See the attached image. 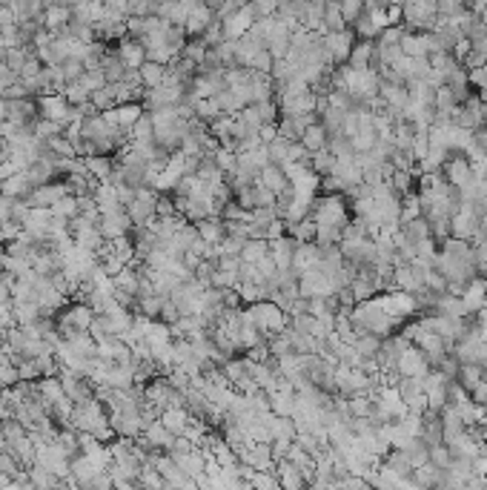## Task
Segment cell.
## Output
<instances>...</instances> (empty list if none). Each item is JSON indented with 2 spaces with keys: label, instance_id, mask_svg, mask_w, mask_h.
<instances>
[{
  "label": "cell",
  "instance_id": "obj_7",
  "mask_svg": "<svg viewBox=\"0 0 487 490\" xmlns=\"http://www.w3.org/2000/svg\"><path fill=\"white\" fill-rule=\"evenodd\" d=\"M72 192V186H69L63 178L60 181H49V184H38V186H32V192L23 198L29 206H52V204H57L63 195H69Z\"/></svg>",
  "mask_w": 487,
  "mask_h": 490
},
{
  "label": "cell",
  "instance_id": "obj_11",
  "mask_svg": "<svg viewBox=\"0 0 487 490\" xmlns=\"http://www.w3.org/2000/svg\"><path fill=\"white\" fill-rule=\"evenodd\" d=\"M442 172H444V178H447L453 186H464V184H470V181H473V172H470V158H467L464 152H450V158L444 161Z\"/></svg>",
  "mask_w": 487,
  "mask_h": 490
},
{
  "label": "cell",
  "instance_id": "obj_21",
  "mask_svg": "<svg viewBox=\"0 0 487 490\" xmlns=\"http://www.w3.org/2000/svg\"><path fill=\"white\" fill-rule=\"evenodd\" d=\"M132 144H155V121L152 112H144L132 123Z\"/></svg>",
  "mask_w": 487,
  "mask_h": 490
},
{
  "label": "cell",
  "instance_id": "obj_54",
  "mask_svg": "<svg viewBox=\"0 0 487 490\" xmlns=\"http://www.w3.org/2000/svg\"><path fill=\"white\" fill-rule=\"evenodd\" d=\"M467 399H470V393H467L456 379H450V382H447V404L459 407V404H464Z\"/></svg>",
  "mask_w": 487,
  "mask_h": 490
},
{
  "label": "cell",
  "instance_id": "obj_28",
  "mask_svg": "<svg viewBox=\"0 0 487 490\" xmlns=\"http://www.w3.org/2000/svg\"><path fill=\"white\" fill-rule=\"evenodd\" d=\"M84 161H86V169H89L92 178L109 181V172H112V164H115L112 155H89V158H84Z\"/></svg>",
  "mask_w": 487,
  "mask_h": 490
},
{
  "label": "cell",
  "instance_id": "obj_23",
  "mask_svg": "<svg viewBox=\"0 0 487 490\" xmlns=\"http://www.w3.org/2000/svg\"><path fill=\"white\" fill-rule=\"evenodd\" d=\"M138 72H141L144 87L152 89V87H161V84H164V78H167V72H169V66H164V63H158V60H144Z\"/></svg>",
  "mask_w": 487,
  "mask_h": 490
},
{
  "label": "cell",
  "instance_id": "obj_15",
  "mask_svg": "<svg viewBox=\"0 0 487 490\" xmlns=\"http://www.w3.org/2000/svg\"><path fill=\"white\" fill-rule=\"evenodd\" d=\"M258 184H261V186H267V189H269V192H275V195L293 186V184H290V178H287V172H284V167H281V164H272V161H269V164H267V167L258 172Z\"/></svg>",
  "mask_w": 487,
  "mask_h": 490
},
{
  "label": "cell",
  "instance_id": "obj_16",
  "mask_svg": "<svg viewBox=\"0 0 487 490\" xmlns=\"http://www.w3.org/2000/svg\"><path fill=\"white\" fill-rule=\"evenodd\" d=\"M321 261V247L315 241H304V244H296V252H293V269L301 275L304 269H313L318 267Z\"/></svg>",
  "mask_w": 487,
  "mask_h": 490
},
{
  "label": "cell",
  "instance_id": "obj_27",
  "mask_svg": "<svg viewBox=\"0 0 487 490\" xmlns=\"http://www.w3.org/2000/svg\"><path fill=\"white\" fill-rule=\"evenodd\" d=\"M456 382L470 393L476 384H481L484 382V367L481 364H476V362H470V364H461L459 367V373H456Z\"/></svg>",
  "mask_w": 487,
  "mask_h": 490
},
{
  "label": "cell",
  "instance_id": "obj_10",
  "mask_svg": "<svg viewBox=\"0 0 487 490\" xmlns=\"http://www.w3.org/2000/svg\"><path fill=\"white\" fill-rule=\"evenodd\" d=\"M213 21H215V9H213V6H206L203 0H198V4H192L189 12H186L184 29H186L189 38H198V35H203V29L210 26Z\"/></svg>",
  "mask_w": 487,
  "mask_h": 490
},
{
  "label": "cell",
  "instance_id": "obj_25",
  "mask_svg": "<svg viewBox=\"0 0 487 490\" xmlns=\"http://www.w3.org/2000/svg\"><path fill=\"white\" fill-rule=\"evenodd\" d=\"M327 141H330V135H327V129L321 126V121L310 123V126L304 129V135H301V144L310 150V155H313V152H318V150H324V147H327Z\"/></svg>",
  "mask_w": 487,
  "mask_h": 490
},
{
  "label": "cell",
  "instance_id": "obj_58",
  "mask_svg": "<svg viewBox=\"0 0 487 490\" xmlns=\"http://www.w3.org/2000/svg\"><path fill=\"white\" fill-rule=\"evenodd\" d=\"M40 69H43V63H40L38 57H29V60L23 63V69H21V78H35Z\"/></svg>",
  "mask_w": 487,
  "mask_h": 490
},
{
  "label": "cell",
  "instance_id": "obj_39",
  "mask_svg": "<svg viewBox=\"0 0 487 490\" xmlns=\"http://www.w3.org/2000/svg\"><path fill=\"white\" fill-rule=\"evenodd\" d=\"M252 106H255L261 123H278V118H281V109H278V101H275V98L258 101V104H252Z\"/></svg>",
  "mask_w": 487,
  "mask_h": 490
},
{
  "label": "cell",
  "instance_id": "obj_56",
  "mask_svg": "<svg viewBox=\"0 0 487 490\" xmlns=\"http://www.w3.org/2000/svg\"><path fill=\"white\" fill-rule=\"evenodd\" d=\"M281 235H287V221L284 218H272L267 224V241H275V238H281Z\"/></svg>",
  "mask_w": 487,
  "mask_h": 490
},
{
  "label": "cell",
  "instance_id": "obj_47",
  "mask_svg": "<svg viewBox=\"0 0 487 490\" xmlns=\"http://www.w3.org/2000/svg\"><path fill=\"white\" fill-rule=\"evenodd\" d=\"M29 60V55H26V46H12V49H6V66L12 69V72H18L21 75V69H23V63Z\"/></svg>",
  "mask_w": 487,
  "mask_h": 490
},
{
  "label": "cell",
  "instance_id": "obj_41",
  "mask_svg": "<svg viewBox=\"0 0 487 490\" xmlns=\"http://www.w3.org/2000/svg\"><path fill=\"white\" fill-rule=\"evenodd\" d=\"M341 227H327V224H315V244L318 247H330L341 241Z\"/></svg>",
  "mask_w": 487,
  "mask_h": 490
},
{
  "label": "cell",
  "instance_id": "obj_37",
  "mask_svg": "<svg viewBox=\"0 0 487 490\" xmlns=\"http://www.w3.org/2000/svg\"><path fill=\"white\" fill-rule=\"evenodd\" d=\"M310 167H313L318 175H327V172H332V167H335V155L324 147V150H318V152L310 155Z\"/></svg>",
  "mask_w": 487,
  "mask_h": 490
},
{
  "label": "cell",
  "instance_id": "obj_19",
  "mask_svg": "<svg viewBox=\"0 0 487 490\" xmlns=\"http://www.w3.org/2000/svg\"><path fill=\"white\" fill-rule=\"evenodd\" d=\"M158 418H161V425H164L169 433L181 436V433L186 430V425H189L192 413H189L186 407H164V410L158 413Z\"/></svg>",
  "mask_w": 487,
  "mask_h": 490
},
{
  "label": "cell",
  "instance_id": "obj_34",
  "mask_svg": "<svg viewBox=\"0 0 487 490\" xmlns=\"http://www.w3.org/2000/svg\"><path fill=\"white\" fill-rule=\"evenodd\" d=\"M390 186H393V192H398V195L413 192V189H415V175H413L410 169H393V175H390Z\"/></svg>",
  "mask_w": 487,
  "mask_h": 490
},
{
  "label": "cell",
  "instance_id": "obj_24",
  "mask_svg": "<svg viewBox=\"0 0 487 490\" xmlns=\"http://www.w3.org/2000/svg\"><path fill=\"white\" fill-rule=\"evenodd\" d=\"M341 29H347V21H344V15H341L338 0H327V6H324V21H321L318 35H324V32H341Z\"/></svg>",
  "mask_w": 487,
  "mask_h": 490
},
{
  "label": "cell",
  "instance_id": "obj_20",
  "mask_svg": "<svg viewBox=\"0 0 487 490\" xmlns=\"http://www.w3.org/2000/svg\"><path fill=\"white\" fill-rule=\"evenodd\" d=\"M69 21H72V6L69 4H57V6H46L43 9V18H40V23H43V29H49L52 35H57Z\"/></svg>",
  "mask_w": 487,
  "mask_h": 490
},
{
  "label": "cell",
  "instance_id": "obj_50",
  "mask_svg": "<svg viewBox=\"0 0 487 490\" xmlns=\"http://www.w3.org/2000/svg\"><path fill=\"white\" fill-rule=\"evenodd\" d=\"M450 459H453V453H450V447L442 442V445H433L430 447V462L436 464V467H442V470H447L450 467Z\"/></svg>",
  "mask_w": 487,
  "mask_h": 490
},
{
  "label": "cell",
  "instance_id": "obj_53",
  "mask_svg": "<svg viewBox=\"0 0 487 490\" xmlns=\"http://www.w3.org/2000/svg\"><path fill=\"white\" fill-rule=\"evenodd\" d=\"M433 106H436V109H453V106H456V95H453V89H450L447 84H442V87L436 89Z\"/></svg>",
  "mask_w": 487,
  "mask_h": 490
},
{
  "label": "cell",
  "instance_id": "obj_12",
  "mask_svg": "<svg viewBox=\"0 0 487 490\" xmlns=\"http://www.w3.org/2000/svg\"><path fill=\"white\" fill-rule=\"evenodd\" d=\"M318 104V95H313L310 89L301 95H290V98H278V109L281 115H313Z\"/></svg>",
  "mask_w": 487,
  "mask_h": 490
},
{
  "label": "cell",
  "instance_id": "obj_55",
  "mask_svg": "<svg viewBox=\"0 0 487 490\" xmlns=\"http://www.w3.org/2000/svg\"><path fill=\"white\" fill-rule=\"evenodd\" d=\"M178 318H181V310L175 307V301H172V299H167V301H164V307H161V318H158V321H164V324H175Z\"/></svg>",
  "mask_w": 487,
  "mask_h": 490
},
{
  "label": "cell",
  "instance_id": "obj_61",
  "mask_svg": "<svg viewBox=\"0 0 487 490\" xmlns=\"http://www.w3.org/2000/svg\"><path fill=\"white\" fill-rule=\"evenodd\" d=\"M129 4H138V0H129Z\"/></svg>",
  "mask_w": 487,
  "mask_h": 490
},
{
  "label": "cell",
  "instance_id": "obj_9",
  "mask_svg": "<svg viewBox=\"0 0 487 490\" xmlns=\"http://www.w3.org/2000/svg\"><path fill=\"white\" fill-rule=\"evenodd\" d=\"M255 21H258V12H255L252 4L238 6V12H233L227 21H221V23H224V35H227V40H235V38H241L244 32H250Z\"/></svg>",
  "mask_w": 487,
  "mask_h": 490
},
{
  "label": "cell",
  "instance_id": "obj_49",
  "mask_svg": "<svg viewBox=\"0 0 487 490\" xmlns=\"http://www.w3.org/2000/svg\"><path fill=\"white\" fill-rule=\"evenodd\" d=\"M247 241H250L247 235H224V241H221V255H238V258H241V250H244Z\"/></svg>",
  "mask_w": 487,
  "mask_h": 490
},
{
  "label": "cell",
  "instance_id": "obj_26",
  "mask_svg": "<svg viewBox=\"0 0 487 490\" xmlns=\"http://www.w3.org/2000/svg\"><path fill=\"white\" fill-rule=\"evenodd\" d=\"M373 52H376V40H356V46H353L350 57H347V63H350L353 69H370Z\"/></svg>",
  "mask_w": 487,
  "mask_h": 490
},
{
  "label": "cell",
  "instance_id": "obj_43",
  "mask_svg": "<svg viewBox=\"0 0 487 490\" xmlns=\"http://www.w3.org/2000/svg\"><path fill=\"white\" fill-rule=\"evenodd\" d=\"M66 123H57V121H49V118H35V135L38 138H55V135H63Z\"/></svg>",
  "mask_w": 487,
  "mask_h": 490
},
{
  "label": "cell",
  "instance_id": "obj_35",
  "mask_svg": "<svg viewBox=\"0 0 487 490\" xmlns=\"http://www.w3.org/2000/svg\"><path fill=\"white\" fill-rule=\"evenodd\" d=\"M63 95H66V101L72 104V106H84V104H89L92 101V92L81 84V81H72V84H66V89H63Z\"/></svg>",
  "mask_w": 487,
  "mask_h": 490
},
{
  "label": "cell",
  "instance_id": "obj_13",
  "mask_svg": "<svg viewBox=\"0 0 487 490\" xmlns=\"http://www.w3.org/2000/svg\"><path fill=\"white\" fill-rule=\"evenodd\" d=\"M118 57L126 63V69H141V63L147 60V49H144V43L141 40H135V38H121L118 40Z\"/></svg>",
  "mask_w": 487,
  "mask_h": 490
},
{
  "label": "cell",
  "instance_id": "obj_44",
  "mask_svg": "<svg viewBox=\"0 0 487 490\" xmlns=\"http://www.w3.org/2000/svg\"><path fill=\"white\" fill-rule=\"evenodd\" d=\"M60 69H63V78L72 84V81H78L84 72H86V66H84V57H66L63 63H60Z\"/></svg>",
  "mask_w": 487,
  "mask_h": 490
},
{
  "label": "cell",
  "instance_id": "obj_40",
  "mask_svg": "<svg viewBox=\"0 0 487 490\" xmlns=\"http://www.w3.org/2000/svg\"><path fill=\"white\" fill-rule=\"evenodd\" d=\"M192 104H195V115H198V118H203V121H213V118L224 115L215 98H198V101H192Z\"/></svg>",
  "mask_w": 487,
  "mask_h": 490
},
{
  "label": "cell",
  "instance_id": "obj_31",
  "mask_svg": "<svg viewBox=\"0 0 487 490\" xmlns=\"http://www.w3.org/2000/svg\"><path fill=\"white\" fill-rule=\"evenodd\" d=\"M52 213L55 216H63V218H69L72 221L75 216H81V204H78V195L75 192H69V195H63L57 204H52Z\"/></svg>",
  "mask_w": 487,
  "mask_h": 490
},
{
  "label": "cell",
  "instance_id": "obj_8",
  "mask_svg": "<svg viewBox=\"0 0 487 490\" xmlns=\"http://www.w3.org/2000/svg\"><path fill=\"white\" fill-rule=\"evenodd\" d=\"M396 370H398V376H415V379H425V376L430 373V362H427V356L422 353L419 347L410 344V347L404 350V353L398 356Z\"/></svg>",
  "mask_w": 487,
  "mask_h": 490
},
{
  "label": "cell",
  "instance_id": "obj_2",
  "mask_svg": "<svg viewBox=\"0 0 487 490\" xmlns=\"http://www.w3.org/2000/svg\"><path fill=\"white\" fill-rule=\"evenodd\" d=\"M439 21L436 0H404L401 4V26L407 32H430Z\"/></svg>",
  "mask_w": 487,
  "mask_h": 490
},
{
  "label": "cell",
  "instance_id": "obj_32",
  "mask_svg": "<svg viewBox=\"0 0 487 490\" xmlns=\"http://www.w3.org/2000/svg\"><path fill=\"white\" fill-rule=\"evenodd\" d=\"M287 233H290L298 244H304V241H315V221L307 216V218H301V221H296V224H287Z\"/></svg>",
  "mask_w": 487,
  "mask_h": 490
},
{
  "label": "cell",
  "instance_id": "obj_3",
  "mask_svg": "<svg viewBox=\"0 0 487 490\" xmlns=\"http://www.w3.org/2000/svg\"><path fill=\"white\" fill-rule=\"evenodd\" d=\"M244 316L269 338L272 333H281L287 324H290V316L278 307L275 301H267V299H261V301H255V304H250L247 310H244Z\"/></svg>",
  "mask_w": 487,
  "mask_h": 490
},
{
  "label": "cell",
  "instance_id": "obj_46",
  "mask_svg": "<svg viewBox=\"0 0 487 490\" xmlns=\"http://www.w3.org/2000/svg\"><path fill=\"white\" fill-rule=\"evenodd\" d=\"M338 6H341V15H344L347 26H353L356 18L364 12V0H338Z\"/></svg>",
  "mask_w": 487,
  "mask_h": 490
},
{
  "label": "cell",
  "instance_id": "obj_42",
  "mask_svg": "<svg viewBox=\"0 0 487 490\" xmlns=\"http://www.w3.org/2000/svg\"><path fill=\"white\" fill-rule=\"evenodd\" d=\"M206 49H210V46H206L201 38H189V40L184 43V49H181V57H189L192 63H201L203 55H206Z\"/></svg>",
  "mask_w": 487,
  "mask_h": 490
},
{
  "label": "cell",
  "instance_id": "obj_22",
  "mask_svg": "<svg viewBox=\"0 0 487 490\" xmlns=\"http://www.w3.org/2000/svg\"><path fill=\"white\" fill-rule=\"evenodd\" d=\"M0 192L9 195V198H26V195L32 192V181H29L26 172L21 169V172L9 175L6 181H0Z\"/></svg>",
  "mask_w": 487,
  "mask_h": 490
},
{
  "label": "cell",
  "instance_id": "obj_1",
  "mask_svg": "<svg viewBox=\"0 0 487 490\" xmlns=\"http://www.w3.org/2000/svg\"><path fill=\"white\" fill-rule=\"evenodd\" d=\"M310 218L315 224H327V227H347L353 221V213L347 206V198L344 192H327V195H318L313 198L310 204Z\"/></svg>",
  "mask_w": 487,
  "mask_h": 490
},
{
  "label": "cell",
  "instance_id": "obj_59",
  "mask_svg": "<svg viewBox=\"0 0 487 490\" xmlns=\"http://www.w3.org/2000/svg\"><path fill=\"white\" fill-rule=\"evenodd\" d=\"M278 135V129H275V123H264L261 129H258V138H261V144H269L272 138Z\"/></svg>",
  "mask_w": 487,
  "mask_h": 490
},
{
  "label": "cell",
  "instance_id": "obj_48",
  "mask_svg": "<svg viewBox=\"0 0 487 490\" xmlns=\"http://www.w3.org/2000/svg\"><path fill=\"white\" fill-rule=\"evenodd\" d=\"M89 92H95V89H101V87H106V75H103V69H86V72L78 78Z\"/></svg>",
  "mask_w": 487,
  "mask_h": 490
},
{
  "label": "cell",
  "instance_id": "obj_29",
  "mask_svg": "<svg viewBox=\"0 0 487 490\" xmlns=\"http://www.w3.org/2000/svg\"><path fill=\"white\" fill-rule=\"evenodd\" d=\"M401 230L407 233V238H410L413 244H419V241H425V238H430V235H433V230H430V224H427V218H425V216H419V218H413V221L401 224Z\"/></svg>",
  "mask_w": 487,
  "mask_h": 490
},
{
  "label": "cell",
  "instance_id": "obj_33",
  "mask_svg": "<svg viewBox=\"0 0 487 490\" xmlns=\"http://www.w3.org/2000/svg\"><path fill=\"white\" fill-rule=\"evenodd\" d=\"M419 216H422V204H419V195H415V189L413 192H404L401 195V224L419 218Z\"/></svg>",
  "mask_w": 487,
  "mask_h": 490
},
{
  "label": "cell",
  "instance_id": "obj_38",
  "mask_svg": "<svg viewBox=\"0 0 487 490\" xmlns=\"http://www.w3.org/2000/svg\"><path fill=\"white\" fill-rule=\"evenodd\" d=\"M287 150H290V141H287V138H281V135H275L272 141L267 144V155H269L272 164H284L287 161Z\"/></svg>",
  "mask_w": 487,
  "mask_h": 490
},
{
  "label": "cell",
  "instance_id": "obj_6",
  "mask_svg": "<svg viewBox=\"0 0 487 490\" xmlns=\"http://www.w3.org/2000/svg\"><path fill=\"white\" fill-rule=\"evenodd\" d=\"M38 118H49V121H57V123H69V121H72V104L66 101L63 92L38 95Z\"/></svg>",
  "mask_w": 487,
  "mask_h": 490
},
{
  "label": "cell",
  "instance_id": "obj_4",
  "mask_svg": "<svg viewBox=\"0 0 487 490\" xmlns=\"http://www.w3.org/2000/svg\"><path fill=\"white\" fill-rule=\"evenodd\" d=\"M321 40H324V49H327L330 60L338 66V63H347V57H350V52H353L359 38H356V32L350 26H347L341 32H324Z\"/></svg>",
  "mask_w": 487,
  "mask_h": 490
},
{
  "label": "cell",
  "instance_id": "obj_60",
  "mask_svg": "<svg viewBox=\"0 0 487 490\" xmlns=\"http://www.w3.org/2000/svg\"><path fill=\"white\" fill-rule=\"evenodd\" d=\"M4 439H6L4 436V418H0V445H4Z\"/></svg>",
  "mask_w": 487,
  "mask_h": 490
},
{
  "label": "cell",
  "instance_id": "obj_52",
  "mask_svg": "<svg viewBox=\"0 0 487 490\" xmlns=\"http://www.w3.org/2000/svg\"><path fill=\"white\" fill-rule=\"evenodd\" d=\"M178 209H175V198L172 192H161L158 195V204H155V216L158 218H167V216H175Z\"/></svg>",
  "mask_w": 487,
  "mask_h": 490
},
{
  "label": "cell",
  "instance_id": "obj_17",
  "mask_svg": "<svg viewBox=\"0 0 487 490\" xmlns=\"http://www.w3.org/2000/svg\"><path fill=\"white\" fill-rule=\"evenodd\" d=\"M275 476H278V484H281V487H290V490L307 484V476H304L301 467H298L296 462H290V459L275 462Z\"/></svg>",
  "mask_w": 487,
  "mask_h": 490
},
{
  "label": "cell",
  "instance_id": "obj_45",
  "mask_svg": "<svg viewBox=\"0 0 487 490\" xmlns=\"http://www.w3.org/2000/svg\"><path fill=\"white\" fill-rule=\"evenodd\" d=\"M164 379H167V382H169L175 390H181V393H186V390L192 387V376H189L184 367H178V364H175V367H172V370H169Z\"/></svg>",
  "mask_w": 487,
  "mask_h": 490
},
{
  "label": "cell",
  "instance_id": "obj_30",
  "mask_svg": "<svg viewBox=\"0 0 487 490\" xmlns=\"http://www.w3.org/2000/svg\"><path fill=\"white\" fill-rule=\"evenodd\" d=\"M267 252H269V241H267V238H250V241L244 244V250H241V261H244V264H255V261H261Z\"/></svg>",
  "mask_w": 487,
  "mask_h": 490
},
{
  "label": "cell",
  "instance_id": "obj_57",
  "mask_svg": "<svg viewBox=\"0 0 487 490\" xmlns=\"http://www.w3.org/2000/svg\"><path fill=\"white\" fill-rule=\"evenodd\" d=\"M247 221H233V218H224V233L227 235H247ZM250 238V235H247Z\"/></svg>",
  "mask_w": 487,
  "mask_h": 490
},
{
  "label": "cell",
  "instance_id": "obj_18",
  "mask_svg": "<svg viewBox=\"0 0 487 490\" xmlns=\"http://www.w3.org/2000/svg\"><path fill=\"white\" fill-rule=\"evenodd\" d=\"M141 436L147 439V445H150L152 450H169L172 442H175V433H169V430L161 425V418H152V422H147V428H144Z\"/></svg>",
  "mask_w": 487,
  "mask_h": 490
},
{
  "label": "cell",
  "instance_id": "obj_14",
  "mask_svg": "<svg viewBox=\"0 0 487 490\" xmlns=\"http://www.w3.org/2000/svg\"><path fill=\"white\" fill-rule=\"evenodd\" d=\"M461 301L467 307V316H476L481 310V304L487 301V278L484 275H476L473 282H467V287L461 293Z\"/></svg>",
  "mask_w": 487,
  "mask_h": 490
},
{
  "label": "cell",
  "instance_id": "obj_36",
  "mask_svg": "<svg viewBox=\"0 0 487 490\" xmlns=\"http://www.w3.org/2000/svg\"><path fill=\"white\" fill-rule=\"evenodd\" d=\"M92 104L98 106V112H106L112 106H118V98H115V84H106L101 89L92 92Z\"/></svg>",
  "mask_w": 487,
  "mask_h": 490
},
{
  "label": "cell",
  "instance_id": "obj_5",
  "mask_svg": "<svg viewBox=\"0 0 487 490\" xmlns=\"http://www.w3.org/2000/svg\"><path fill=\"white\" fill-rule=\"evenodd\" d=\"M92 321H95V310L86 301H69L57 313V327L60 330H89Z\"/></svg>",
  "mask_w": 487,
  "mask_h": 490
},
{
  "label": "cell",
  "instance_id": "obj_51",
  "mask_svg": "<svg viewBox=\"0 0 487 490\" xmlns=\"http://www.w3.org/2000/svg\"><path fill=\"white\" fill-rule=\"evenodd\" d=\"M410 152H413V158H415V161L422 164V161L427 158V152H430V138H427V135H413Z\"/></svg>",
  "mask_w": 487,
  "mask_h": 490
}]
</instances>
